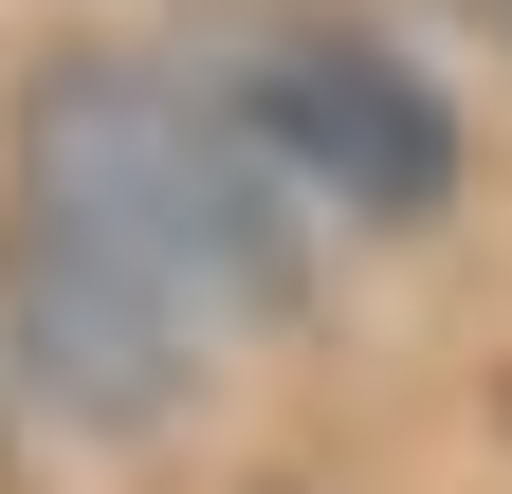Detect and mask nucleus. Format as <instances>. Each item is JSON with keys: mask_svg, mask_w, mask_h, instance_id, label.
Instances as JSON below:
<instances>
[{"mask_svg": "<svg viewBox=\"0 0 512 494\" xmlns=\"http://www.w3.org/2000/svg\"><path fill=\"white\" fill-rule=\"evenodd\" d=\"M0 147H19V220H55L128 293H165L220 366L311 330V293H330V238L293 220V183L238 147V110L183 55H128V37L37 55L19 110H0Z\"/></svg>", "mask_w": 512, "mask_h": 494, "instance_id": "obj_1", "label": "nucleus"}, {"mask_svg": "<svg viewBox=\"0 0 512 494\" xmlns=\"http://www.w3.org/2000/svg\"><path fill=\"white\" fill-rule=\"evenodd\" d=\"M183 74L238 110V147L293 183L311 238H439L458 183H476L458 92H439L384 19H348V0H220Z\"/></svg>", "mask_w": 512, "mask_h": 494, "instance_id": "obj_2", "label": "nucleus"}, {"mask_svg": "<svg viewBox=\"0 0 512 494\" xmlns=\"http://www.w3.org/2000/svg\"><path fill=\"white\" fill-rule=\"evenodd\" d=\"M0 385H19L55 440H110L147 458L183 403L220 385V348L165 312V293H128L110 257H74L55 220H0Z\"/></svg>", "mask_w": 512, "mask_h": 494, "instance_id": "obj_3", "label": "nucleus"}, {"mask_svg": "<svg viewBox=\"0 0 512 494\" xmlns=\"http://www.w3.org/2000/svg\"><path fill=\"white\" fill-rule=\"evenodd\" d=\"M476 19H494V55H512V0H476Z\"/></svg>", "mask_w": 512, "mask_h": 494, "instance_id": "obj_4", "label": "nucleus"}]
</instances>
